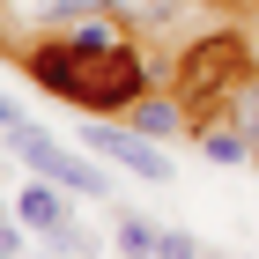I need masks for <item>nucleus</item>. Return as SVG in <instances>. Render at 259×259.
Segmentation results:
<instances>
[{
    "instance_id": "6e6552de",
    "label": "nucleus",
    "mask_w": 259,
    "mask_h": 259,
    "mask_svg": "<svg viewBox=\"0 0 259 259\" xmlns=\"http://www.w3.org/2000/svg\"><path fill=\"white\" fill-rule=\"evenodd\" d=\"M222 119L244 134V148H252V163H259V74H244L237 89H230V104H222Z\"/></svg>"
},
{
    "instance_id": "4468645a",
    "label": "nucleus",
    "mask_w": 259,
    "mask_h": 259,
    "mask_svg": "<svg viewBox=\"0 0 259 259\" xmlns=\"http://www.w3.org/2000/svg\"><path fill=\"white\" fill-rule=\"evenodd\" d=\"M207 259H230V252H207Z\"/></svg>"
},
{
    "instance_id": "2eb2a0df",
    "label": "nucleus",
    "mask_w": 259,
    "mask_h": 259,
    "mask_svg": "<svg viewBox=\"0 0 259 259\" xmlns=\"http://www.w3.org/2000/svg\"><path fill=\"white\" fill-rule=\"evenodd\" d=\"M0 259H15V252H0Z\"/></svg>"
},
{
    "instance_id": "9d476101",
    "label": "nucleus",
    "mask_w": 259,
    "mask_h": 259,
    "mask_svg": "<svg viewBox=\"0 0 259 259\" xmlns=\"http://www.w3.org/2000/svg\"><path fill=\"white\" fill-rule=\"evenodd\" d=\"M45 252H60V259H89V252H97V237H89V230H81V222L67 215L60 230H52V237H45Z\"/></svg>"
},
{
    "instance_id": "423d86ee",
    "label": "nucleus",
    "mask_w": 259,
    "mask_h": 259,
    "mask_svg": "<svg viewBox=\"0 0 259 259\" xmlns=\"http://www.w3.org/2000/svg\"><path fill=\"white\" fill-rule=\"evenodd\" d=\"M67 185H52V178H22V193H15V215L30 222V237H52V230H60L67 215H74V207H67Z\"/></svg>"
},
{
    "instance_id": "9b49d317",
    "label": "nucleus",
    "mask_w": 259,
    "mask_h": 259,
    "mask_svg": "<svg viewBox=\"0 0 259 259\" xmlns=\"http://www.w3.org/2000/svg\"><path fill=\"white\" fill-rule=\"evenodd\" d=\"M156 259H207V244H200L193 230H170V222H163V237H156Z\"/></svg>"
},
{
    "instance_id": "39448f33",
    "label": "nucleus",
    "mask_w": 259,
    "mask_h": 259,
    "mask_svg": "<svg viewBox=\"0 0 259 259\" xmlns=\"http://www.w3.org/2000/svg\"><path fill=\"white\" fill-rule=\"evenodd\" d=\"M81 148H89L97 163H119V170L148 178V185H170V178H178V170H170V156H163V141L141 134L134 119H89V126H81Z\"/></svg>"
},
{
    "instance_id": "1a4fd4ad",
    "label": "nucleus",
    "mask_w": 259,
    "mask_h": 259,
    "mask_svg": "<svg viewBox=\"0 0 259 259\" xmlns=\"http://www.w3.org/2000/svg\"><path fill=\"white\" fill-rule=\"evenodd\" d=\"M156 237H163V222H148V215H119L111 252H119V259H156Z\"/></svg>"
},
{
    "instance_id": "f03ea898",
    "label": "nucleus",
    "mask_w": 259,
    "mask_h": 259,
    "mask_svg": "<svg viewBox=\"0 0 259 259\" xmlns=\"http://www.w3.org/2000/svg\"><path fill=\"white\" fill-rule=\"evenodd\" d=\"M0 141L15 148V163L30 170V178H52V185H67L74 200H111V193H119V185H111V170H97V156H89L81 141L67 148L60 134H45V126H30V119H22V126H8Z\"/></svg>"
},
{
    "instance_id": "ddd939ff",
    "label": "nucleus",
    "mask_w": 259,
    "mask_h": 259,
    "mask_svg": "<svg viewBox=\"0 0 259 259\" xmlns=\"http://www.w3.org/2000/svg\"><path fill=\"white\" fill-rule=\"evenodd\" d=\"M30 259H60V252H30Z\"/></svg>"
},
{
    "instance_id": "0eeeda50",
    "label": "nucleus",
    "mask_w": 259,
    "mask_h": 259,
    "mask_svg": "<svg viewBox=\"0 0 259 259\" xmlns=\"http://www.w3.org/2000/svg\"><path fill=\"white\" fill-rule=\"evenodd\" d=\"M126 119L141 126V134H156V141H178V134H193V111H185L178 97H163V89H148V97L126 111Z\"/></svg>"
},
{
    "instance_id": "7ed1b4c3",
    "label": "nucleus",
    "mask_w": 259,
    "mask_h": 259,
    "mask_svg": "<svg viewBox=\"0 0 259 259\" xmlns=\"http://www.w3.org/2000/svg\"><path fill=\"white\" fill-rule=\"evenodd\" d=\"M81 15H119L126 30L163 37V30H178V22L200 15V0H30V30H60V22H81Z\"/></svg>"
},
{
    "instance_id": "f8f14e48",
    "label": "nucleus",
    "mask_w": 259,
    "mask_h": 259,
    "mask_svg": "<svg viewBox=\"0 0 259 259\" xmlns=\"http://www.w3.org/2000/svg\"><path fill=\"white\" fill-rule=\"evenodd\" d=\"M8 126H22V104L8 97V89H0V134H8Z\"/></svg>"
},
{
    "instance_id": "20e7f679",
    "label": "nucleus",
    "mask_w": 259,
    "mask_h": 259,
    "mask_svg": "<svg viewBox=\"0 0 259 259\" xmlns=\"http://www.w3.org/2000/svg\"><path fill=\"white\" fill-rule=\"evenodd\" d=\"M244 74H252V60H244V45H237V37H200V45H185V67H178V104L215 119Z\"/></svg>"
},
{
    "instance_id": "f257e3e1",
    "label": "nucleus",
    "mask_w": 259,
    "mask_h": 259,
    "mask_svg": "<svg viewBox=\"0 0 259 259\" xmlns=\"http://www.w3.org/2000/svg\"><path fill=\"white\" fill-rule=\"evenodd\" d=\"M15 67H30L37 89H52L74 111H104V119H126L148 89H156V67L126 37L119 15H81L60 30H30V37L8 52Z\"/></svg>"
}]
</instances>
